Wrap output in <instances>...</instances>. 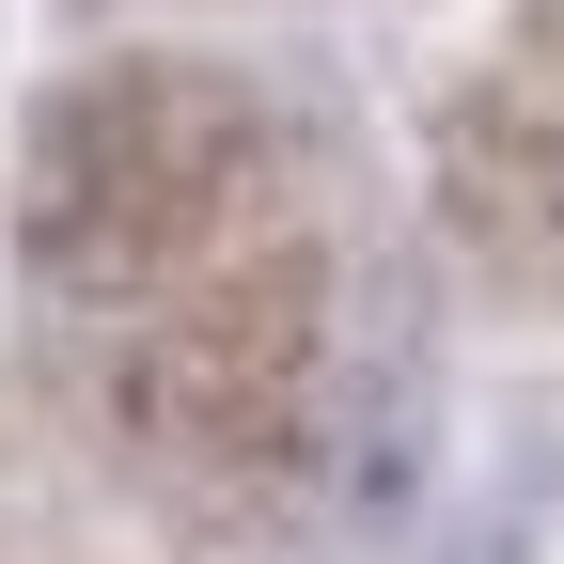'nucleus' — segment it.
<instances>
[{
	"mask_svg": "<svg viewBox=\"0 0 564 564\" xmlns=\"http://www.w3.org/2000/svg\"><path fill=\"white\" fill-rule=\"evenodd\" d=\"M236 173H251V95L220 63H95L32 126L17 236H32V267L63 299H126V282H158L236 204Z\"/></svg>",
	"mask_w": 564,
	"mask_h": 564,
	"instance_id": "1",
	"label": "nucleus"
}]
</instances>
